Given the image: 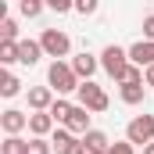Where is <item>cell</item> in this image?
<instances>
[{"label": "cell", "instance_id": "1", "mask_svg": "<svg viewBox=\"0 0 154 154\" xmlns=\"http://www.w3.org/2000/svg\"><path fill=\"white\" fill-rule=\"evenodd\" d=\"M47 82H50V90H54V93H72V90L82 86L79 75L72 72V65H65V61H54V65L47 68Z\"/></svg>", "mask_w": 154, "mask_h": 154}, {"label": "cell", "instance_id": "2", "mask_svg": "<svg viewBox=\"0 0 154 154\" xmlns=\"http://www.w3.org/2000/svg\"><path fill=\"white\" fill-rule=\"evenodd\" d=\"M100 65H104V72H108L111 79H118V82H122L133 61H129V50H122V47H115V43H111V47H104V54H100Z\"/></svg>", "mask_w": 154, "mask_h": 154}, {"label": "cell", "instance_id": "3", "mask_svg": "<svg viewBox=\"0 0 154 154\" xmlns=\"http://www.w3.org/2000/svg\"><path fill=\"white\" fill-rule=\"evenodd\" d=\"M39 47H43V54H47V57L61 61V57H68V50H72V39H68V32H61V29H43Z\"/></svg>", "mask_w": 154, "mask_h": 154}, {"label": "cell", "instance_id": "4", "mask_svg": "<svg viewBox=\"0 0 154 154\" xmlns=\"http://www.w3.org/2000/svg\"><path fill=\"white\" fill-rule=\"evenodd\" d=\"M125 140L136 147V143H154V115H136L129 125H125Z\"/></svg>", "mask_w": 154, "mask_h": 154}, {"label": "cell", "instance_id": "5", "mask_svg": "<svg viewBox=\"0 0 154 154\" xmlns=\"http://www.w3.org/2000/svg\"><path fill=\"white\" fill-rule=\"evenodd\" d=\"M75 93H79V104H82L86 111H108V104H111V100H108V93H104L97 82H82Z\"/></svg>", "mask_w": 154, "mask_h": 154}, {"label": "cell", "instance_id": "6", "mask_svg": "<svg viewBox=\"0 0 154 154\" xmlns=\"http://www.w3.org/2000/svg\"><path fill=\"white\" fill-rule=\"evenodd\" d=\"M54 129H57V122L50 118V111H32V115H29V133H32L36 140L54 136Z\"/></svg>", "mask_w": 154, "mask_h": 154}, {"label": "cell", "instance_id": "7", "mask_svg": "<svg viewBox=\"0 0 154 154\" xmlns=\"http://www.w3.org/2000/svg\"><path fill=\"white\" fill-rule=\"evenodd\" d=\"M0 129H4L7 136H18L22 129H29V115L18 111V108H7V111L0 115Z\"/></svg>", "mask_w": 154, "mask_h": 154}, {"label": "cell", "instance_id": "8", "mask_svg": "<svg viewBox=\"0 0 154 154\" xmlns=\"http://www.w3.org/2000/svg\"><path fill=\"white\" fill-rule=\"evenodd\" d=\"M129 61L136 65V68H154V43H147V39H140V43H133L129 47Z\"/></svg>", "mask_w": 154, "mask_h": 154}, {"label": "cell", "instance_id": "9", "mask_svg": "<svg viewBox=\"0 0 154 154\" xmlns=\"http://www.w3.org/2000/svg\"><path fill=\"white\" fill-rule=\"evenodd\" d=\"M65 129H68L72 136H79V140H82V136L90 133V111H86L82 104H75V108H72V118L65 122Z\"/></svg>", "mask_w": 154, "mask_h": 154}, {"label": "cell", "instance_id": "10", "mask_svg": "<svg viewBox=\"0 0 154 154\" xmlns=\"http://www.w3.org/2000/svg\"><path fill=\"white\" fill-rule=\"evenodd\" d=\"M82 143H86V154H108L111 151V140H108V133H100V129H90V133L82 136Z\"/></svg>", "mask_w": 154, "mask_h": 154}, {"label": "cell", "instance_id": "11", "mask_svg": "<svg viewBox=\"0 0 154 154\" xmlns=\"http://www.w3.org/2000/svg\"><path fill=\"white\" fill-rule=\"evenodd\" d=\"M50 104H54V90L50 86H32L29 90V108L32 111H50Z\"/></svg>", "mask_w": 154, "mask_h": 154}, {"label": "cell", "instance_id": "12", "mask_svg": "<svg viewBox=\"0 0 154 154\" xmlns=\"http://www.w3.org/2000/svg\"><path fill=\"white\" fill-rule=\"evenodd\" d=\"M39 57H43L39 39H22V43H18V61H22V65H29V68H32Z\"/></svg>", "mask_w": 154, "mask_h": 154}, {"label": "cell", "instance_id": "13", "mask_svg": "<svg viewBox=\"0 0 154 154\" xmlns=\"http://www.w3.org/2000/svg\"><path fill=\"white\" fill-rule=\"evenodd\" d=\"M72 72H75L79 79H86V82H90V75L97 72V57H93V54H86V50L75 54V57H72Z\"/></svg>", "mask_w": 154, "mask_h": 154}, {"label": "cell", "instance_id": "14", "mask_svg": "<svg viewBox=\"0 0 154 154\" xmlns=\"http://www.w3.org/2000/svg\"><path fill=\"white\" fill-rule=\"evenodd\" d=\"M118 97H122V104H143V82H122Z\"/></svg>", "mask_w": 154, "mask_h": 154}, {"label": "cell", "instance_id": "15", "mask_svg": "<svg viewBox=\"0 0 154 154\" xmlns=\"http://www.w3.org/2000/svg\"><path fill=\"white\" fill-rule=\"evenodd\" d=\"M18 93H22L18 75H14V72H4V75H0V97H18Z\"/></svg>", "mask_w": 154, "mask_h": 154}, {"label": "cell", "instance_id": "16", "mask_svg": "<svg viewBox=\"0 0 154 154\" xmlns=\"http://www.w3.org/2000/svg\"><path fill=\"white\" fill-rule=\"evenodd\" d=\"M0 154H29V140H22V136H7V140L0 143Z\"/></svg>", "mask_w": 154, "mask_h": 154}, {"label": "cell", "instance_id": "17", "mask_svg": "<svg viewBox=\"0 0 154 154\" xmlns=\"http://www.w3.org/2000/svg\"><path fill=\"white\" fill-rule=\"evenodd\" d=\"M72 108H75V104H68V100L57 97V100L50 104V118H54V122H68V118H72Z\"/></svg>", "mask_w": 154, "mask_h": 154}, {"label": "cell", "instance_id": "18", "mask_svg": "<svg viewBox=\"0 0 154 154\" xmlns=\"http://www.w3.org/2000/svg\"><path fill=\"white\" fill-rule=\"evenodd\" d=\"M72 140H75V136H72V133H68V129L61 125V129H54V136H50V147H54V151L61 154L65 147H68V143H72Z\"/></svg>", "mask_w": 154, "mask_h": 154}, {"label": "cell", "instance_id": "19", "mask_svg": "<svg viewBox=\"0 0 154 154\" xmlns=\"http://www.w3.org/2000/svg\"><path fill=\"white\" fill-rule=\"evenodd\" d=\"M0 43H18V25H14L11 18L0 22Z\"/></svg>", "mask_w": 154, "mask_h": 154}, {"label": "cell", "instance_id": "20", "mask_svg": "<svg viewBox=\"0 0 154 154\" xmlns=\"http://www.w3.org/2000/svg\"><path fill=\"white\" fill-rule=\"evenodd\" d=\"M18 43H0V65H14L18 61Z\"/></svg>", "mask_w": 154, "mask_h": 154}, {"label": "cell", "instance_id": "21", "mask_svg": "<svg viewBox=\"0 0 154 154\" xmlns=\"http://www.w3.org/2000/svg\"><path fill=\"white\" fill-rule=\"evenodd\" d=\"M22 14H25V18H39V14H43V4H39V0H22Z\"/></svg>", "mask_w": 154, "mask_h": 154}, {"label": "cell", "instance_id": "22", "mask_svg": "<svg viewBox=\"0 0 154 154\" xmlns=\"http://www.w3.org/2000/svg\"><path fill=\"white\" fill-rule=\"evenodd\" d=\"M50 151H54V147H50V140H36V136L29 140V154H50Z\"/></svg>", "mask_w": 154, "mask_h": 154}, {"label": "cell", "instance_id": "23", "mask_svg": "<svg viewBox=\"0 0 154 154\" xmlns=\"http://www.w3.org/2000/svg\"><path fill=\"white\" fill-rule=\"evenodd\" d=\"M108 154H136V151H133V143H129V140H115Z\"/></svg>", "mask_w": 154, "mask_h": 154}, {"label": "cell", "instance_id": "24", "mask_svg": "<svg viewBox=\"0 0 154 154\" xmlns=\"http://www.w3.org/2000/svg\"><path fill=\"white\" fill-rule=\"evenodd\" d=\"M122 82H143V68L129 65V72H125V79H122Z\"/></svg>", "mask_w": 154, "mask_h": 154}, {"label": "cell", "instance_id": "25", "mask_svg": "<svg viewBox=\"0 0 154 154\" xmlns=\"http://www.w3.org/2000/svg\"><path fill=\"white\" fill-rule=\"evenodd\" d=\"M143 39H147V43H154V14H147V18H143Z\"/></svg>", "mask_w": 154, "mask_h": 154}, {"label": "cell", "instance_id": "26", "mask_svg": "<svg viewBox=\"0 0 154 154\" xmlns=\"http://www.w3.org/2000/svg\"><path fill=\"white\" fill-rule=\"evenodd\" d=\"M75 11H79V14H93V11H97V0H79Z\"/></svg>", "mask_w": 154, "mask_h": 154}, {"label": "cell", "instance_id": "27", "mask_svg": "<svg viewBox=\"0 0 154 154\" xmlns=\"http://www.w3.org/2000/svg\"><path fill=\"white\" fill-rule=\"evenodd\" d=\"M50 7H54L57 14H65V11H72V4H68V0H50Z\"/></svg>", "mask_w": 154, "mask_h": 154}, {"label": "cell", "instance_id": "28", "mask_svg": "<svg viewBox=\"0 0 154 154\" xmlns=\"http://www.w3.org/2000/svg\"><path fill=\"white\" fill-rule=\"evenodd\" d=\"M143 86H154V68H147V72H143Z\"/></svg>", "mask_w": 154, "mask_h": 154}, {"label": "cell", "instance_id": "29", "mask_svg": "<svg viewBox=\"0 0 154 154\" xmlns=\"http://www.w3.org/2000/svg\"><path fill=\"white\" fill-rule=\"evenodd\" d=\"M143 154H154V143H147V147H143Z\"/></svg>", "mask_w": 154, "mask_h": 154}]
</instances>
